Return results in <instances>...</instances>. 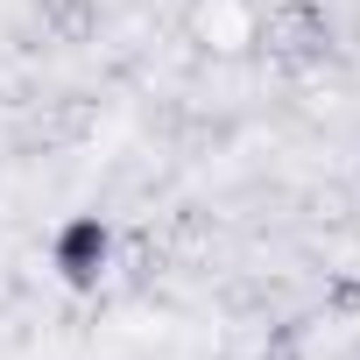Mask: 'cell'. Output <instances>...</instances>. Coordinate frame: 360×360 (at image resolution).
Here are the masks:
<instances>
[{
  "instance_id": "obj_1",
  "label": "cell",
  "mask_w": 360,
  "mask_h": 360,
  "mask_svg": "<svg viewBox=\"0 0 360 360\" xmlns=\"http://www.w3.org/2000/svg\"><path fill=\"white\" fill-rule=\"evenodd\" d=\"M113 262H120V226H113L106 212H71V219H57V233H50V276H57L71 297H99V283L113 276Z\"/></svg>"
},
{
  "instance_id": "obj_2",
  "label": "cell",
  "mask_w": 360,
  "mask_h": 360,
  "mask_svg": "<svg viewBox=\"0 0 360 360\" xmlns=\"http://www.w3.org/2000/svg\"><path fill=\"white\" fill-rule=\"evenodd\" d=\"M318 304H325V318H360V269H325Z\"/></svg>"
}]
</instances>
